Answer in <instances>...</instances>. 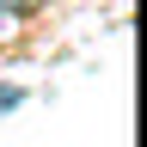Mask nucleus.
I'll return each instance as SVG.
<instances>
[{
  "label": "nucleus",
  "instance_id": "nucleus-1",
  "mask_svg": "<svg viewBox=\"0 0 147 147\" xmlns=\"http://www.w3.org/2000/svg\"><path fill=\"white\" fill-rule=\"evenodd\" d=\"M12 37H18V12H12V6H0V43H12Z\"/></svg>",
  "mask_w": 147,
  "mask_h": 147
},
{
  "label": "nucleus",
  "instance_id": "nucleus-2",
  "mask_svg": "<svg viewBox=\"0 0 147 147\" xmlns=\"http://www.w3.org/2000/svg\"><path fill=\"white\" fill-rule=\"evenodd\" d=\"M0 6H12L18 18H25V12H37V6H49V0H0Z\"/></svg>",
  "mask_w": 147,
  "mask_h": 147
}]
</instances>
